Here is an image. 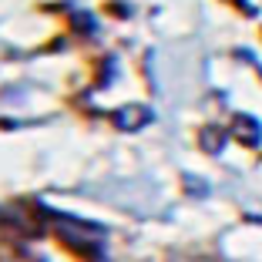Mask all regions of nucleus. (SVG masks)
I'll list each match as a JSON object with an SVG mask.
<instances>
[{
  "mask_svg": "<svg viewBox=\"0 0 262 262\" xmlns=\"http://www.w3.org/2000/svg\"><path fill=\"white\" fill-rule=\"evenodd\" d=\"M145 121H148V111L141 108V104H131V108L118 111V124H121L124 131H135L138 124H145Z\"/></svg>",
  "mask_w": 262,
  "mask_h": 262,
  "instance_id": "nucleus-1",
  "label": "nucleus"
}]
</instances>
